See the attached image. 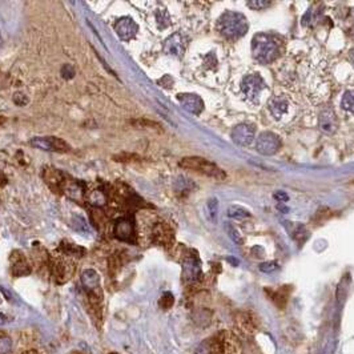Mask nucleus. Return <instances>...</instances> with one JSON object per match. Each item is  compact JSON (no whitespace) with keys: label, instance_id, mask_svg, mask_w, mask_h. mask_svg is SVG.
Masks as SVG:
<instances>
[{"label":"nucleus","instance_id":"nucleus-1","mask_svg":"<svg viewBox=\"0 0 354 354\" xmlns=\"http://www.w3.org/2000/svg\"><path fill=\"white\" fill-rule=\"evenodd\" d=\"M252 52L256 60L264 64L271 63L280 55V42L268 33L256 35L252 43Z\"/></svg>","mask_w":354,"mask_h":354},{"label":"nucleus","instance_id":"nucleus-25","mask_svg":"<svg viewBox=\"0 0 354 354\" xmlns=\"http://www.w3.org/2000/svg\"><path fill=\"white\" fill-rule=\"evenodd\" d=\"M7 322H8V318L5 317L3 313H0V326H4Z\"/></svg>","mask_w":354,"mask_h":354},{"label":"nucleus","instance_id":"nucleus-16","mask_svg":"<svg viewBox=\"0 0 354 354\" xmlns=\"http://www.w3.org/2000/svg\"><path fill=\"white\" fill-rule=\"evenodd\" d=\"M83 284L89 289H95L99 285V276L92 269H88L83 273Z\"/></svg>","mask_w":354,"mask_h":354},{"label":"nucleus","instance_id":"nucleus-3","mask_svg":"<svg viewBox=\"0 0 354 354\" xmlns=\"http://www.w3.org/2000/svg\"><path fill=\"white\" fill-rule=\"evenodd\" d=\"M180 167L201 173L205 176L213 177L216 180H224L226 177V175L221 168L217 167L213 162L205 160L203 157H185L180 161Z\"/></svg>","mask_w":354,"mask_h":354},{"label":"nucleus","instance_id":"nucleus-18","mask_svg":"<svg viewBox=\"0 0 354 354\" xmlns=\"http://www.w3.org/2000/svg\"><path fill=\"white\" fill-rule=\"evenodd\" d=\"M341 104H342L344 110L349 111V112H354V91H349V92H346L344 95Z\"/></svg>","mask_w":354,"mask_h":354},{"label":"nucleus","instance_id":"nucleus-4","mask_svg":"<svg viewBox=\"0 0 354 354\" xmlns=\"http://www.w3.org/2000/svg\"><path fill=\"white\" fill-rule=\"evenodd\" d=\"M264 87H265V83H264L262 78L260 75H256V73L245 76L244 80L241 81V91L246 96V99L250 100V101H256L260 97Z\"/></svg>","mask_w":354,"mask_h":354},{"label":"nucleus","instance_id":"nucleus-11","mask_svg":"<svg viewBox=\"0 0 354 354\" xmlns=\"http://www.w3.org/2000/svg\"><path fill=\"white\" fill-rule=\"evenodd\" d=\"M289 100L284 96H277L273 97L269 103V110H271L272 115L274 116L276 119H281L285 115H288L289 112Z\"/></svg>","mask_w":354,"mask_h":354},{"label":"nucleus","instance_id":"nucleus-24","mask_svg":"<svg viewBox=\"0 0 354 354\" xmlns=\"http://www.w3.org/2000/svg\"><path fill=\"white\" fill-rule=\"evenodd\" d=\"M274 198L277 201H281V203H287L288 201V194L284 192H277L274 193Z\"/></svg>","mask_w":354,"mask_h":354},{"label":"nucleus","instance_id":"nucleus-14","mask_svg":"<svg viewBox=\"0 0 354 354\" xmlns=\"http://www.w3.org/2000/svg\"><path fill=\"white\" fill-rule=\"evenodd\" d=\"M269 297H271V300L274 304H276L277 306L280 307V309H284L285 305H287L288 302V298H289V287H284V288H280V289H276V290H266Z\"/></svg>","mask_w":354,"mask_h":354},{"label":"nucleus","instance_id":"nucleus-8","mask_svg":"<svg viewBox=\"0 0 354 354\" xmlns=\"http://www.w3.org/2000/svg\"><path fill=\"white\" fill-rule=\"evenodd\" d=\"M232 139L239 145H249L250 143L255 140V128L248 124L237 125L232 130Z\"/></svg>","mask_w":354,"mask_h":354},{"label":"nucleus","instance_id":"nucleus-5","mask_svg":"<svg viewBox=\"0 0 354 354\" xmlns=\"http://www.w3.org/2000/svg\"><path fill=\"white\" fill-rule=\"evenodd\" d=\"M32 146H35L37 149H43V151L49 152H69L71 146L68 145L67 143L59 137H53V136H46V137H35L30 141Z\"/></svg>","mask_w":354,"mask_h":354},{"label":"nucleus","instance_id":"nucleus-23","mask_svg":"<svg viewBox=\"0 0 354 354\" xmlns=\"http://www.w3.org/2000/svg\"><path fill=\"white\" fill-rule=\"evenodd\" d=\"M228 229H229V232H230V233H229L230 237H232V239L235 240L236 242H239V244H241V242H242V240H241V239H240V237H239V232H237V230L233 229V228H232V226H229V228H228Z\"/></svg>","mask_w":354,"mask_h":354},{"label":"nucleus","instance_id":"nucleus-7","mask_svg":"<svg viewBox=\"0 0 354 354\" xmlns=\"http://www.w3.org/2000/svg\"><path fill=\"white\" fill-rule=\"evenodd\" d=\"M221 354H244L242 346L237 336L233 333H223L220 338Z\"/></svg>","mask_w":354,"mask_h":354},{"label":"nucleus","instance_id":"nucleus-22","mask_svg":"<svg viewBox=\"0 0 354 354\" xmlns=\"http://www.w3.org/2000/svg\"><path fill=\"white\" fill-rule=\"evenodd\" d=\"M248 5L252 7L253 10H257V8H260V7H266V5H269V1H249Z\"/></svg>","mask_w":354,"mask_h":354},{"label":"nucleus","instance_id":"nucleus-12","mask_svg":"<svg viewBox=\"0 0 354 354\" xmlns=\"http://www.w3.org/2000/svg\"><path fill=\"white\" fill-rule=\"evenodd\" d=\"M164 49L165 52L171 53V55H181L185 49V43H184V39L180 33H175L172 36L168 39L165 42V46H164Z\"/></svg>","mask_w":354,"mask_h":354},{"label":"nucleus","instance_id":"nucleus-21","mask_svg":"<svg viewBox=\"0 0 354 354\" xmlns=\"http://www.w3.org/2000/svg\"><path fill=\"white\" fill-rule=\"evenodd\" d=\"M278 268L276 262H265L260 266V269L265 273H269V272H274Z\"/></svg>","mask_w":354,"mask_h":354},{"label":"nucleus","instance_id":"nucleus-6","mask_svg":"<svg viewBox=\"0 0 354 354\" xmlns=\"http://www.w3.org/2000/svg\"><path fill=\"white\" fill-rule=\"evenodd\" d=\"M281 146V141H280V137L272 132H264L261 133L260 137L257 139V143H256V149L262 153V155H274Z\"/></svg>","mask_w":354,"mask_h":354},{"label":"nucleus","instance_id":"nucleus-13","mask_svg":"<svg viewBox=\"0 0 354 354\" xmlns=\"http://www.w3.org/2000/svg\"><path fill=\"white\" fill-rule=\"evenodd\" d=\"M320 128L323 132H328V133H332V132L336 130V128H337V119H336L333 111L325 110L321 112V115H320Z\"/></svg>","mask_w":354,"mask_h":354},{"label":"nucleus","instance_id":"nucleus-17","mask_svg":"<svg viewBox=\"0 0 354 354\" xmlns=\"http://www.w3.org/2000/svg\"><path fill=\"white\" fill-rule=\"evenodd\" d=\"M198 274H200V268L193 261L187 262L184 265V276H185V278H188V280H196Z\"/></svg>","mask_w":354,"mask_h":354},{"label":"nucleus","instance_id":"nucleus-20","mask_svg":"<svg viewBox=\"0 0 354 354\" xmlns=\"http://www.w3.org/2000/svg\"><path fill=\"white\" fill-rule=\"evenodd\" d=\"M228 214H229L230 217H233V219H244V217H249L248 210L240 208V207H232V208L229 209V213Z\"/></svg>","mask_w":354,"mask_h":354},{"label":"nucleus","instance_id":"nucleus-19","mask_svg":"<svg viewBox=\"0 0 354 354\" xmlns=\"http://www.w3.org/2000/svg\"><path fill=\"white\" fill-rule=\"evenodd\" d=\"M208 213L209 220L210 221H216L217 220V209H219V203H217V198H210L208 201Z\"/></svg>","mask_w":354,"mask_h":354},{"label":"nucleus","instance_id":"nucleus-15","mask_svg":"<svg viewBox=\"0 0 354 354\" xmlns=\"http://www.w3.org/2000/svg\"><path fill=\"white\" fill-rule=\"evenodd\" d=\"M236 323H237L240 330H242L246 334L253 333V330H255V323L252 321L249 314H246V313H240L237 316V320H236Z\"/></svg>","mask_w":354,"mask_h":354},{"label":"nucleus","instance_id":"nucleus-2","mask_svg":"<svg viewBox=\"0 0 354 354\" xmlns=\"http://www.w3.org/2000/svg\"><path fill=\"white\" fill-rule=\"evenodd\" d=\"M219 31L226 37H240L248 31V23L244 15L228 11L223 14L217 23Z\"/></svg>","mask_w":354,"mask_h":354},{"label":"nucleus","instance_id":"nucleus-9","mask_svg":"<svg viewBox=\"0 0 354 354\" xmlns=\"http://www.w3.org/2000/svg\"><path fill=\"white\" fill-rule=\"evenodd\" d=\"M115 30L123 40L128 42L132 37H135L136 32H137V26L130 17H123V19L117 20V23L115 24Z\"/></svg>","mask_w":354,"mask_h":354},{"label":"nucleus","instance_id":"nucleus-10","mask_svg":"<svg viewBox=\"0 0 354 354\" xmlns=\"http://www.w3.org/2000/svg\"><path fill=\"white\" fill-rule=\"evenodd\" d=\"M177 99H178V101L181 103L182 107H184L187 111H189L191 113H194V115L201 113V111H203L204 108V103L203 100L200 99L197 95L194 94L178 95Z\"/></svg>","mask_w":354,"mask_h":354}]
</instances>
